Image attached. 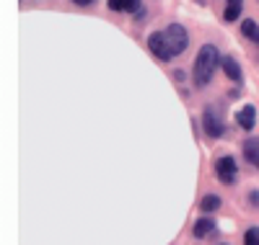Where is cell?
I'll return each mask as SVG.
<instances>
[{"label":"cell","mask_w":259,"mask_h":245,"mask_svg":"<svg viewBox=\"0 0 259 245\" xmlns=\"http://www.w3.org/2000/svg\"><path fill=\"white\" fill-rule=\"evenodd\" d=\"M241 31H244V36H249L251 41H256L259 39V24L254 18H246L244 24H241Z\"/></svg>","instance_id":"7c38bea8"},{"label":"cell","mask_w":259,"mask_h":245,"mask_svg":"<svg viewBox=\"0 0 259 245\" xmlns=\"http://www.w3.org/2000/svg\"><path fill=\"white\" fill-rule=\"evenodd\" d=\"M112 11H127V13H138L143 8V0H106Z\"/></svg>","instance_id":"30bf717a"},{"label":"cell","mask_w":259,"mask_h":245,"mask_svg":"<svg viewBox=\"0 0 259 245\" xmlns=\"http://www.w3.org/2000/svg\"><path fill=\"white\" fill-rule=\"evenodd\" d=\"M254 44H256V47H259V39H256V41H254Z\"/></svg>","instance_id":"ac0fdd59"},{"label":"cell","mask_w":259,"mask_h":245,"mask_svg":"<svg viewBox=\"0 0 259 245\" xmlns=\"http://www.w3.org/2000/svg\"><path fill=\"white\" fill-rule=\"evenodd\" d=\"M231 3H241V0H231Z\"/></svg>","instance_id":"e0dca14e"},{"label":"cell","mask_w":259,"mask_h":245,"mask_svg":"<svg viewBox=\"0 0 259 245\" xmlns=\"http://www.w3.org/2000/svg\"><path fill=\"white\" fill-rule=\"evenodd\" d=\"M241 16V3H228V8L223 11V21H236Z\"/></svg>","instance_id":"4fadbf2b"},{"label":"cell","mask_w":259,"mask_h":245,"mask_svg":"<svg viewBox=\"0 0 259 245\" xmlns=\"http://www.w3.org/2000/svg\"><path fill=\"white\" fill-rule=\"evenodd\" d=\"M215 175H218V181L231 186L236 178H239V165H236V158L233 155H221L218 160H215Z\"/></svg>","instance_id":"3957f363"},{"label":"cell","mask_w":259,"mask_h":245,"mask_svg":"<svg viewBox=\"0 0 259 245\" xmlns=\"http://www.w3.org/2000/svg\"><path fill=\"white\" fill-rule=\"evenodd\" d=\"M221 68H223V73H226V78H228L231 83H241V80H244V73H241L239 59H233V57H223Z\"/></svg>","instance_id":"52a82bcc"},{"label":"cell","mask_w":259,"mask_h":245,"mask_svg":"<svg viewBox=\"0 0 259 245\" xmlns=\"http://www.w3.org/2000/svg\"><path fill=\"white\" fill-rule=\"evenodd\" d=\"M73 3H78V6H91L94 0H73Z\"/></svg>","instance_id":"2e32d148"},{"label":"cell","mask_w":259,"mask_h":245,"mask_svg":"<svg viewBox=\"0 0 259 245\" xmlns=\"http://www.w3.org/2000/svg\"><path fill=\"white\" fill-rule=\"evenodd\" d=\"M221 204H223V199H221L218 194H205L202 202H200V209H202V212H218Z\"/></svg>","instance_id":"8fae6325"},{"label":"cell","mask_w":259,"mask_h":245,"mask_svg":"<svg viewBox=\"0 0 259 245\" xmlns=\"http://www.w3.org/2000/svg\"><path fill=\"white\" fill-rule=\"evenodd\" d=\"M148 49L153 52V54H156L158 59H163V62L174 57V54H171L168 39H166V34H163V31H153V34L148 36Z\"/></svg>","instance_id":"5b68a950"},{"label":"cell","mask_w":259,"mask_h":245,"mask_svg":"<svg viewBox=\"0 0 259 245\" xmlns=\"http://www.w3.org/2000/svg\"><path fill=\"white\" fill-rule=\"evenodd\" d=\"M249 204H251L254 209H259V191H256V189L249 191Z\"/></svg>","instance_id":"9a60e30c"},{"label":"cell","mask_w":259,"mask_h":245,"mask_svg":"<svg viewBox=\"0 0 259 245\" xmlns=\"http://www.w3.org/2000/svg\"><path fill=\"white\" fill-rule=\"evenodd\" d=\"M244 158L259 170V137H249V140H244Z\"/></svg>","instance_id":"9c48e42d"},{"label":"cell","mask_w":259,"mask_h":245,"mask_svg":"<svg viewBox=\"0 0 259 245\" xmlns=\"http://www.w3.org/2000/svg\"><path fill=\"white\" fill-rule=\"evenodd\" d=\"M221 62H223V57L218 54V49H215L212 44H202L200 52H197V59H194V70H192L194 85L205 88V85L212 80L215 70L221 68Z\"/></svg>","instance_id":"6da1fadb"},{"label":"cell","mask_w":259,"mask_h":245,"mask_svg":"<svg viewBox=\"0 0 259 245\" xmlns=\"http://www.w3.org/2000/svg\"><path fill=\"white\" fill-rule=\"evenodd\" d=\"M215 230V219L212 217H200L197 222L192 225V235L197 237V240H202V237H207L210 232Z\"/></svg>","instance_id":"ba28073f"},{"label":"cell","mask_w":259,"mask_h":245,"mask_svg":"<svg viewBox=\"0 0 259 245\" xmlns=\"http://www.w3.org/2000/svg\"><path fill=\"white\" fill-rule=\"evenodd\" d=\"M236 124H239L241 129H246V132H251L254 124H256V108L251 103L241 106L239 111H236Z\"/></svg>","instance_id":"8992f818"},{"label":"cell","mask_w":259,"mask_h":245,"mask_svg":"<svg viewBox=\"0 0 259 245\" xmlns=\"http://www.w3.org/2000/svg\"><path fill=\"white\" fill-rule=\"evenodd\" d=\"M166 39H168V47H171V54H182L187 47H189V34H187V29L182 26V24H171V26H166Z\"/></svg>","instance_id":"277c9868"},{"label":"cell","mask_w":259,"mask_h":245,"mask_svg":"<svg viewBox=\"0 0 259 245\" xmlns=\"http://www.w3.org/2000/svg\"><path fill=\"white\" fill-rule=\"evenodd\" d=\"M202 129H205V135L212 137V140L223 137L226 124H223V116H221V108L218 106H207L202 111Z\"/></svg>","instance_id":"7a4b0ae2"},{"label":"cell","mask_w":259,"mask_h":245,"mask_svg":"<svg viewBox=\"0 0 259 245\" xmlns=\"http://www.w3.org/2000/svg\"><path fill=\"white\" fill-rule=\"evenodd\" d=\"M244 245H259V227H249V230H246Z\"/></svg>","instance_id":"5bb4252c"}]
</instances>
